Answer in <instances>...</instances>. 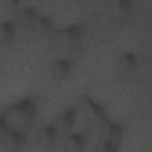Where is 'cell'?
Listing matches in <instances>:
<instances>
[{
	"label": "cell",
	"instance_id": "obj_11",
	"mask_svg": "<svg viewBox=\"0 0 152 152\" xmlns=\"http://www.w3.org/2000/svg\"><path fill=\"white\" fill-rule=\"evenodd\" d=\"M110 131L112 133L115 135H119L122 132V130L120 125L116 123H114V122L111 123L110 125Z\"/></svg>",
	"mask_w": 152,
	"mask_h": 152
},
{
	"label": "cell",
	"instance_id": "obj_5",
	"mask_svg": "<svg viewBox=\"0 0 152 152\" xmlns=\"http://www.w3.org/2000/svg\"><path fill=\"white\" fill-rule=\"evenodd\" d=\"M72 138L78 148H83V147H84L86 145V138L81 134H74L72 136Z\"/></svg>",
	"mask_w": 152,
	"mask_h": 152
},
{
	"label": "cell",
	"instance_id": "obj_13",
	"mask_svg": "<svg viewBox=\"0 0 152 152\" xmlns=\"http://www.w3.org/2000/svg\"><path fill=\"white\" fill-rule=\"evenodd\" d=\"M41 23L45 28H50L52 26V21L48 17H45L42 18L41 19Z\"/></svg>",
	"mask_w": 152,
	"mask_h": 152
},
{
	"label": "cell",
	"instance_id": "obj_14",
	"mask_svg": "<svg viewBox=\"0 0 152 152\" xmlns=\"http://www.w3.org/2000/svg\"><path fill=\"white\" fill-rule=\"evenodd\" d=\"M26 13L30 17H34L36 15V11L33 7H27L25 9Z\"/></svg>",
	"mask_w": 152,
	"mask_h": 152
},
{
	"label": "cell",
	"instance_id": "obj_10",
	"mask_svg": "<svg viewBox=\"0 0 152 152\" xmlns=\"http://www.w3.org/2000/svg\"><path fill=\"white\" fill-rule=\"evenodd\" d=\"M59 65L64 72H68L71 68V64L66 59H62L59 61Z\"/></svg>",
	"mask_w": 152,
	"mask_h": 152
},
{
	"label": "cell",
	"instance_id": "obj_12",
	"mask_svg": "<svg viewBox=\"0 0 152 152\" xmlns=\"http://www.w3.org/2000/svg\"><path fill=\"white\" fill-rule=\"evenodd\" d=\"M91 106L93 107V109L94 110L95 112L99 115V116H103L104 115V110L103 107L101 106V105H100L98 103H94V102H91L90 103Z\"/></svg>",
	"mask_w": 152,
	"mask_h": 152
},
{
	"label": "cell",
	"instance_id": "obj_15",
	"mask_svg": "<svg viewBox=\"0 0 152 152\" xmlns=\"http://www.w3.org/2000/svg\"><path fill=\"white\" fill-rule=\"evenodd\" d=\"M132 1L130 0H122L120 1L121 5L124 8H128L132 4Z\"/></svg>",
	"mask_w": 152,
	"mask_h": 152
},
{
	"label": "cell",
	"instance_id": "obj_6",
	"mask_svg": "<svg viewBox=\"0 0 152 152\" xmlns=\"http://www.w3.org/2000/svg\"><path fill=\"white\" fill-rule=\"evenodd\" d=\"M3 29L6 34L10 37L13 36L15 32V26L11 21H6L3 24Z\"/></svg>",
	"mask_w": 152,
	"mask_h": 152
},
{
	"label": "cell",
	"instance_id": "obj_4",
	"mask_svg": "<svg viewBox=\"0 0 152 152\" xmlns=\"http://www.w3.org/2000/svg\"><path fill=\"white\" fill-rule=\"evenodd\" d=\"M12 138L15 144L21 145L24 144L26 140V137L24 133L19 131H14L12 133Z\"/></svg>",
	"mask_w": 152,
	"mask_h": 152
},
{
	"label": "cell",
	"instance_id": "obj_2",
	"mask_svg": "<svg viewBox=\"0 0 152 152\" xmlns=\"http://www.w3.org/2000/svg\"><path fill=\"white\" fill-rule=\"evenodd\" d=\"M76 111L74 109L69 107L67 109L64 113V119L69 126H72L75 121Z\"/></svg>",
	"mask_w": 152,
	"mask_h": 152
},
{
	"label": "cell",
	"instance_id": "obj_9",
	"mask_svg": "<svg viewBox=\"0 0 152 152\" xmlns=\"http://www.w3.org/2000/svg\"><path fill=\"white\" fill-rule=\"evenodd\" d=\"M126 60L128 62L129 66L132 68H134L137 65V58L134 54L132 53H128L126 55Z\"/></svg>",
	"mask_w": 152,
	"mask_h": 152
},
{
	"label": "cell",
	"instance_id": "obj_16",
	"mask_svg": "<svg viewBox=\"0 0 152 152\" xmlns=\"http://www.w3.org/2000/svg\"><path fill=\"white\" fill-rule=\"evenodd\" d=\"M0 126L1 128L2 129H4V130H6L7 129V124L5 120V118H1V119H0Z\"/></svg>",
	"mask_w": 152,
	"mask_h": 152
},
{
	"label": "cell",
	"instance_id": "obj_8",
	"mask_svg": "<svg viewBox=\"0 0 152 152\" xmlns=\"http://www.w3.org/2000/svg\"><path fill=\"white\" fill-rule=\"evenodd\" d=\"M104 148L108 151H114L118 150L117 143L112 140H108L104 143Z\"/></svg>",
	"mask_w": 152,
	"mask_h": 152
},
{
	"label": "cell",
	"instance_id": "obj_7",
	"mask_svg": "<svg viewBox=\"0 0 152 152\" xmlns=\"http://www.w3.org/2000/svg\"><path fill=\"white\" fill-rule=\"evenodd\" d=\"M46 134L49 140L50 141H53L56 138L57 130L55 127L52 125H50L46 128Z\"/></svg>",
	"mask_w": 152,
	"mask_h": 152
},
{
	"label": "cell",
	"instance_id": "obj_1",
	"mask_svg": "<svg viewBox=\"0 0 152 152\" xmlns=\"http://www.w3.org/2000/svg\"><path fill=\"white\" fill-rule=\"evenodd\" d=\"M14 107L30 116H33L36 114L37 111L36 104L29 99H23L21 100L16 104Z\"/></svg>",
	"mask_w": 152,
	"mask_h": 152
},
{
	"label": "cell",
	"instance_id": "obj_3",
	"mask_svg": "<svg viewBox=\"0 0 152 152\" xmlns=\"http://www.w3.org/2000/svg\"><path fill=\"white\" fill-rule=\"evenodd\" d=\"M66 33L71 38L76 39L80 36L82 33V28L78 24H73L67 28Z\"/></svg>",
	"mask_w": 152,
	"mask_h": 152
}]
</instances>
